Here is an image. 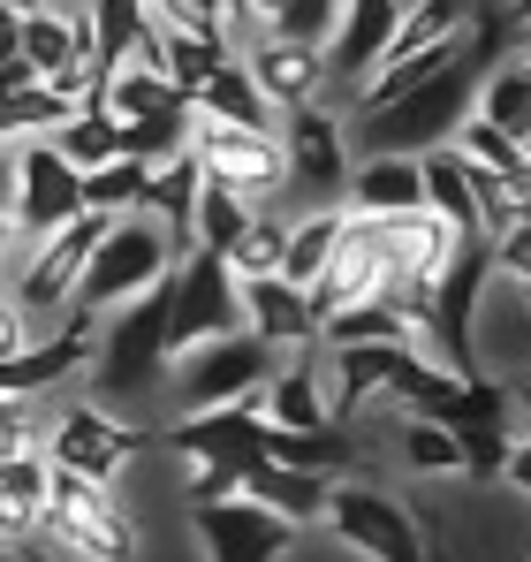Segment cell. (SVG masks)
I'll return each mask as SVG.
<instances>
[{
  "label": "cell",
  "instance_id": "1",
  "mask_svg": "<svg viewBox=\"0 0 531 562\" xmlns=\"http://www.w3.org/2000/svg\"><path fill=\"white\" fill-rule=\"evenodd\" d=\"M168 312H176V274L152 281L137 304L106 312V327H99V358H91V373H84L91 380V403L137 418L152 395H168ZM137 426H152V418H137Z\"/></svg>",
  "mask_w": 531,
  "mask_h": 562
},
{
  "label": "cell",
  "instance_id": "2",
  "mask_svg": "<svg viewBox=\"0 0 531 562\" xmlns=\"http://www.w3.org/2000/svg\"><path fill=\"white\" fill-rule=\"evenodd\" d=\"M471 106H478V61L463 54L433 85L387 99V106H372V114H342V137H350L357 160H418V153H433V145H455V130L471 122Z\"/></svg>",
  "mask_w": 531,
  "mask_h": 562
},
{
  "label": "cell",
  "instance_id": "3",
  "mask_svg": "<svg viewBox=\"0 0 531 562\" xmlns=\"http://www.w3.org/2000/svg\"><path fill=\"white\" fill-rule=\"evenodd\" d=\"M99 236H106V213H77L69 228H54V236L23 244V251L8 259V296L38 319V335H54V327H61V312L77 304Z\"/></svg>",
  "mask_w": 531,
  "mask_h": 562
},
{
  "label": "cell",
  "instance_id": "4",
  "mask_svg": "<svg viewBox=\"0 0 531 562\" xmlns=\"http://www.w3.org/2000/svg\"><path fill=\"white\" fill-rule=\"evenodd\" d=\"M46 548L77 562H137V517L122 509L114 486L77 479V471H54V494H46Z\"/></svg>",
  "mask_w": 531,
  "mask_h": 562
},
{
  "label": "cell",
  "instance_id": "5",
  "mask_svg": "<svg viewBox=\"0 0 531 562\" xmlns=\"http://www.w3.org/2000/svg\"><path fill=\"white\" fill-rule=\"evenodd\" d=\"M168 274H176V251H168L160 221H145V213H122V221H106V236H99V251H91L77 304H84L91 319H106V312L137 304L152 281H168Z\"/></svg>",
  "mask_w": 531,
  "mask_h": 562
},
{
  "label": "cell",
  "instance_id": "6",
  "mask_svg": "<svg viewBox=\"0 0 531 562\" xmlns=\"http://www.w3.org/2000/svg\"><path fill=\"white\" fill-rule=\"evenodd\" d=\"M160 441V426H137V418H122V411H106V403H69L54 426H46V464L54 471H77V479H99V486H114L137 449H152Z\"/></svg>",
  "mask_w": 531,
  "mask_h": 562
},
{
  "label": "cell",
  "instance_id": "7",
  "mask_svg": "<svg viewBox=\"0 0 531 562\" xmlns=\"http://www.w3.org/2000/svg\"><path fill=\"white\" fill-rule=\"evenodd\" d=\"M190 160L205 168V183L236 190L251 205H281V190H289L281 130H236V122H197L190 114Z\"/></svg>",
  "mask_w": 531,
  "mask_h": 562
},
{
  "label": "cell",
  "instance_id": "8",
  "mask_svg": "<svg viewBox=\"0 0 531 562\" xmlns=\"http://www.w3.org/2000/svg\"><path fill=\"white\" fill-rule=\"evenodd\" d=\"M244 335V289L228 274V259L213 251H190L176 259V312H168V366L205 350V342H228Z\"/></svg>",
  "mask_w": 531,
  "mask_h": 562
},
{
  "label": "cell",
  "instance_id": "9",
  "mask_svg": "<svg viewBox=\"0 0 531 562\" xmlns=\"http://www.w3.org/2000/svg\"><path fill=\"white\" fill-rule=\"evenodd\" d=\"M281 366V350L259 342V335H228V342H205L168 366V395H176V418L182 411H213V403H244L259 395L266 380Z\"/></svg>",
  "mask_w": 531,
  "mask_h": 562
},
{
  "label": "cell",
  "instance_id": "10",
  "mask_svg": "<svg viewBox=\"0 0 531 562\" xmlns=\"http://www.w3.org/2000/svg\"><path fill=\"white\" fill-rule=\"evenodd\" d=\"M84 213V176L46 145V137H23L15 145V198H8V228H15V251L69 228Z\"/></svg>",
  "mask_w": 531,
  "mask_h": 562
},
{
  "label": "cell",
  "instance_id": "11",
  "mask_svg": "<svg viewBox=\"0 0 531 562\" xmlns=\"http://www.w3.org/2000/svg\"><path fill=\"white\" fill-rule=\"evenodd\" d=\"M281 153H289V190L304 198V213L312 205H342V190H350V137H342V114H327V106H289L281 114ZM281 190V198H289Z\"/></svg>",
  "mask_w": 531,
  "mask_h": 562
},
{
  "label": "cell",
  "instance_id": "12",
  "mask_svg": "<svg viewBox=\"0 0 531 562\" xmlns=\"http://www.w3.org/2000/svg\"><path fill=\"white\" fill-rule=\"evenodd\" d=\"M319 525H327L342 548H357V555H372V562H433L426 540H418V517H410L395 494H380V486H342V479H335Z\"/></svg>",
  "mask_w": 531,
  "mask_h": 562
},
{
  "label": "cell",
  "instance_id": "13",
  "mask_svg": "<svg viewBox=\"0 0 531 562\" xmlns=\"http://www.w3.org/2000/svg\"><path fill=\"white\" fill-rule=\"evenodd\" d=\"M160 449H176L190 464H259L273 449V418L259 411V395L213 403V411H182V418L160 426Z\"/></svg>",
  "mask_w": 531,
  "mask_h": 562
},
{
  "label": "cell",
  "instance_id": "14",
  "mask_svg": "<svg viewBox=\"0 0 531 562\" xmlns=\"http://www.w3.org/2000/svg\"><path fill=\"white\" fill-rule=\"evenodd\" d=\"M190 525H197L205 562H281L289 548H296V525L273 517V509H259V502H244V494H228V502H197Z\"/></svg>",
  "mask_w": 531,
  "mask_h": 562
},
{
  "label": "cell",
  "instance_id": "15",
  "mask_svg": "<svg viewBox=\"0 0 531 562\" xmlns=\"http://www.w3.org/2000/svg\"><path fill=\"white\" fill-rule=\"evenodd\" d=\"M244 69H251V85L273 99V114L319 106V92H327V46H304V38H273V31H259V38L244 46Z\"/></svg>",
  "mask_w": 531,
  "mask_h": 562
},
{
  "label": "cell",
  "instance_id": "16",
  "mask_svg": "<svg viewBox=\"0 0 531 562\" xmlns=\"http://www.w3.org/2000/svg\"><path fill=\"white\" fill-rule=\"evenodd\" d=\"M463 251V228H448L441 213H387L380 221V259H387V274H418V281H441L448 259Z\"/></svg>",
  "mask_w": 531,
  "mask_h": 562
},
{
  "label": "cell",
  "instance_id": "17",
  "mask_svg": "<svg viewBox=\"0 0 531 562\" xmlns=\"http://www.w3.org/2000/svg\"><path fill=\"white\" fill-rule=\"evenodd\" d=\"M236 289H244V335H259L273 350H312L319 342V319H312L296 281H236Z\"/></svg>",
  "mask_w": 531,
  "mask_h": 562
},
{
  "label": "cell",
  "instance_id": "18",
  "mask_svg": "<svg viewBox=\"0 0 531 562\" xmlns=\"http://www.w3.org/2000/svg\"><path fill=\"white\" fill-rule=\"evenodd\" d=\"M327 494H335V479L327 471H296V464H244V502H259L273 517H289L296 532L304 525H319L327 517Z\"/></svg>",
  "mask_w": 531,
  "mask_h": 562
},
{
  "label": "cell",
  "instance_id": "19",
  "mask_svg": "<svg viewBox=\"0 0 531 562\" xmlns=\"http://www.w3.org/2000/svg\"><path fill=\"white\" fill-rule=\"evenodd\" d=\"M259 411L281 434H319V426H335V418H327V373L312 366V350H296L289 366H273V380L259 387Z\"/></svg>",
  "mask_w": 531,
  "mask_h": 562
},
{
  "label": "cell",
  "instance_id": "20",
  "mask_svg": "<svg viewBox=\"0 0 531 562\" xmlns=\"http://www.w3.org/2000/svg\"><path fill=\"white\" fill-rule=\"evenodd\" d=\"M46 494H54L46 457H0V548H31L46 532Z\"/></svg>",
  "mask_w": 531,
  "mask_h": 562
},
{
  "label": "cell",
  "instance_id": "21",
  "mask_svg": "<svg viewBox=\"0 0 531 562\" xmlns=\"http://www.w3.org/2000/svg\"><path fill=\"white\" fill-rule=\"evenodd\" d=\"M197 190H205V168H197L190 153H176V160H160V168H152V183H145V198H137V213H145V221H160V236H168V251H176V259L197 251V244H190Z\"/></svg>",
  "mask_w": 531,
  "mask_h": 562
},
{
  "label": "cell",
  "instance_id": "22",
  "mask_svg": "<svg viewBox=\"0 0 531 562\" xmlns=\"http://www.w3.org/2000/svg\"><path fill=\"white\" fill-rule=\"evenodd\" d=\"M190 114H197V122H236V130H281V114H273V99L251 85L244 54H236L228 69H213V77L190 92Z\"/></svg>",
  "mask_w": 531,
  "mask_h": 562
},
{
  "label": "cell",
  "instance_id": "23",
  "mask_svg": "<svg viewBox=\"0 0 531 562\" xmlns=\"http://www.w3.org/2000/svg\"><path fill=\"white\" fill-rule=\"evenodd\" d=\"M342 205H350V213H372V221H387V213H418V205H426L418 160H357Z\"/></svg>",
  "mask_w": 531,
  "mask_h": 562
},
{
  "label": "cell",
  "instance_id": "24",
  "mask_svg": "<svg viewBox=\"0 0 531 562\" xmlns=\"http://www.w3.org/2000/svg\"><path fill=\"white\" fill-rule=\"evenodd\" d=\"M342 221H350V205H312V213H289V251H281V281L312 289V281L327 274V259H335V244H342Z\"/></svg>",
  "mask_w": 531,
  "mask_h": 562
},
{
  "label": "cell",
  "instance_id": "25",
  "mask_svg": "<svg viewBox=\"0 0 531 562\" xmlns=\"http://www.w3.org/2000/svg\"><path fill=\"white\" fill-rule=\"evenodd\" d=\"M99 106H106L114 122H160V114H190V92H176L168 77H152V69H137V61H122V69H106Z\"/></svg>",
  "mask_w": 531,
  "mask_h": 562
},
{
  "label": "cell",
  "instance_id": "26",
  "mask_svg": "<svg viewBox=\"0 0 531 562\" xmlns=\"http://www.w3.org/2000/svg\"><path fill=\"white\" fill-rule=\"evenodd\" d=\"M418 183H426V213H441L448 228L478 236V190H471V168L455 160V145L418 153Z\"/></svg>",
  "mask_w": 531,
  "mask_h": 562
},
{
  "label": "cell",
  "instance_id": "27",
  "mask_svg": "<svg viewBox=\"0 0 531 562\" xmlns=\"http://www.w3.org/2000/svg\"><path fill=\"white\" fill-rule=\"evenodd\" d=\"M478 122H494V130H509L517 145L531 137V77L517 61H494V69H478V106H471Z\"/></svg>",
  "mask_w": 531,
  "mask_h": 562
},
{
  "label": "cell",
  "instance_id": "28",
  "mask_svg": "<svg viewBox=\"0 0 531 562\" xmlns=\"http://www.w3.org/2000/svg\"><path fill=\"white\" fill-rule=\"evenodd\" d=\"M77 176H91V168H106V160H122V122L106 114V106H84V114H69L54 137H46Z\"/></svg>",
  "mask_w": 531,
  "mask_h": 562
},
{
  "label": "cell",
  "instance_id": "29",
  "mask_svg": "<svg viewBox=\"0 0 531 562\" xmlns=\"http://www.w3.org/2000/svg\"><path fill=\"white\" fill-rule=\"evenodd\" d=\"M395 457H403V471H418V479H448V471H463L455 434H448L441 418H418V411L395 418Z\"/></svg>",
  "mask_w": 531,
  "mask_h": 562
},
{
  "label": "cell",
  "instance_id": "30",
  "mask_svg": "<svg viewBox=\"0 0 531 562\" xmlns=\"http://www.w3.org/2000/svg\"><path fill=\"white\" fill-rule=\"evenodd\" d=\"M281 251H289V213H281V205H259L251 228H244L236 251H228V274L236 281H281Z\"/></svg>",
  "mask_w": 531,
  "mask_h": 562
},
{
  "label": "cell",
  "instance_id": "31",
  "mask_svg": "<svg viewBox=\"0 0 531 562\" xmlns=\"http://www.w3.org/2000/svg\"><path fill=\"white\" fill-rule=\"evenodd\" d=\"M251 213H259L251 198L205 183V190H197V213H190V244H197V251H213V259H228V251H236V236L251 228Z\"/></svg>",
  "mask_w": 531,
  "mask_h": 562
},
{
  "label": "cell",
  "instance_id": "32",
  "mask_svg": "<svg viewBox=\"0 0 531 562\" xmlns=\"http://www.w3.org/2000/svg\"><path fill=\"white\" fill-rule=\"evenodd\" d=\"M15 54H23V61L38 69V85H46V77L77 54V15H69V8H31V15L15 23Z\"/></svg>",
  "mask_w": 531,
  "mask_h": 562
},
{
  "label": "cell",
  "instance_id": "33",
  "mask_svg": "<svg viewBox=\"0 0 531 562\" xmlns=\"http://www.w3.org/2000/svg\"><path fill=\"white\" fill-rule=\"evenodd\" d=\"M350 342H410V327L380 296H364V304H342L335 319H319V350H350Z\"/></svg>",
  "mask_w": 531,
  "mask_h": 562
},
{
  "label": "cell",
  "instance_id": "34",
  "mask_svg": "<svg viewBox=\"0 0 531 562\" xmlns=\"http://www.w3.org/2000/svg\"><path fill=\"white\" fill-rule=\"evenodd\" d=\"M61 122H69V106L46 92V85H31V92H0V153L23 145V137H54Z\"/></svg>",
  "mask_w": 531,
  "mask_h": 562
},
{
  "label": "cell",
  "instance_id": "35",
  "mask_svg": "<svg viewBox=\"0 0 531 562\" xmlns=\"http://www.w3.org/2000/svg\"><path fill=\"white\" fill-rule=\"evenodd\" d=\"M145 183H152V168H137V160H106V168H91V176H84V213L122 221V213H137Z\"/></svg>",
  "mask_w": 531,
  "mask_h": 562
},
{
  "label": "cell",
  "instance_id": "36",
  "mask_svg": "<svg viewBox=\"0 0 531 562\" xmlns=\"http://www.w3.org/2000/svg\"><path fill=\"white\" fill-rule=\"evenodd\" d=\"M84 8H91V31H99V69H122L152 8L145 0H84Z\"/></svg>",
  "mask_w": 531,
  "mask_h": 562
},
{
  "label": "cell",
  "instance_id": "37",
  "mask_svg": "<svg viewBox=\"0 0 531 562\" xmlns=\"http://www.w3.org/2000/svg\"><path fill=\"white\" fill-rule=\"evenodd\" d=\"M236 61V46L228 38H190V31H168V85L176 92H197L213 69H228Z\"/></svg>",
  "mask_w": 531,
  "mask_h": 562
},
{
  "label": "cell",
  "instance_id": "38",
  "mask_svg": "<svg viewBox=\"0 0 531 562\" xmlns=\"http://www.w3.org/2000/svg\"><path fill=\"white\" fill-rule=\"evenodd\" d=\"M176 153H190V114L122 122V160H137V168H160V160H176Z\"/></svg>",
  "mask_w": 531,
  "mask_h": 562
},
{
  "label": "cell",
  "instance_id": "39",
  "mask_svg": "<svg viewBox=\"0 0 531 562\" xmlns=\"http://www.w3.org/2000/svg\"><path fill=\"white\" fill-rule=\"evenodd\" d=\"M455 160H471V168H494V176H509V168H517L524 153H517V137H509V130H494V122H478V114H471V122L455 130Z\"/></svg>",
  "mask_w": 531,
  "mask_h": 562
},
{
  "label": "cell",
  "instance_id": "40",
  "mask_svg": "<svg viewBox=\"0 0 531 562\" xmlns=\"http://www.w3.org/2000/svg\"><path fill=\"white\" fill-rule=\"evenodd\" d=\"M335 23H342V0H289L266 31L273 38H304V46H327L335 38Z\"/></svg>",
  "mask_w": 531,
  "mask_h": 562
},
{
  "label": "cell",
  "instance_id": "41",
  "mask_svg": "<svg viewBox=\"0 0 531 562\" xmlns=\"http://www.w3.org/2000/svg\"><path fill=\"white\" fill-rule=\"evenodd\" d=\"M455 449H463V479L494 486L501 464H509V426H463V434H455Z\"/></svg>",
  "mask_w": 531,
  "mask_h": 562
},
{
  "label": "cell",
  "instance_id": "42",
  "mask_svg": "<svg viewBox=\"0 0 531 562\" xmlns=\"http://www.w3.org/2000/svg\"><path fill=\"white\" fill-rule=\"evenodd\" d=\"M228 494H244V464H190V509L228 502Z\"/></svg>",
  "mask_w": 531,
  "mask_h": 562
},
{
  "label": "cell",
  "instance_id": "43",
  "mask_svg": "<svg viewBox=\"0 0 531 562\" xmlns=\"http://www.w3.org/2000/svg\"><path fill=\"white\" fill-rule=\"evenodd\" d=\"M31 342H38V319H31L15 296H0V366H8V358H23Z\"/></svg>",
  "mask_w": 531,
  "mask_h": 562
},
{
  "label": "cell",
  "instance_id": "44",
  "mask_svg": "<svg viewBox=\"0 0 531 562\" xmlns=\"http://www.w3.org/2000/svg\"><path fill=\"white\" fill-rule=\"evenodd\" d=\"M501 486H517L531 502V434H509V464H501Z\"/></svg>",
  "mask_w": 531,
  "mask_h": 562
},
{
  "label": "cell",
  "instance_id": "45",
  "mask_svg": "<svg viewBox=\"0 0 531 562\" xmlns=\"http://www.w3.org/2000/svg\"><path fill=\"white\" fill-rule=\"evenodd\" d=\"M31 85H38V69H31L23 54H15V61H0V92H31Z\"/></svg>",
  "mask_w": 531,
  "mask_h": 562
},
{
  "label": "cell",
  "instance_id": "46",
  "mask_svg": "<svg viewBox=\"0 0 531 562\" xmlns=\"http://www.w3.org/2000/svg\"><path fill=\"white\" fill-rule=\"evenodd\" d=\"M15 23H23V15H15V8H0V61H15Z\"/></svg>",
  "mask_w": 531,
  "mask_h": 562
},
{
  "label": "cell",
  "instance_id": "47",
  "mask_svg": "<svg viewBox=\"0 0 531 562\" xmlns=\"http://www.w3.org/2000/svg\"><path fill=\"white\" fill-rule=\"evenodd\" d=\"M281 8H289V0H244V15H251L259 31H266V23H273V15H281Z\"/></svg>",
  "mask_w": 531,
  "mask_h": 562
},
{
  "label": "cell",
  "instance_id": "48",
  "mask_svg": "<svg viewBox=\"0 0 531 562\" xmlns=\"http://www.w3.org/2000/svg\"><path fill=\"white\" fill-rule=\"evenodd\" d=\"M31 562H77V555H61V548H46V540H31Z\"/></svg>",
  "mask_w": 531,
  "mask_h": 562
},
{
  "label": "cell",
  "instance_id": "49",
  "mask_svg": "<svg viewBox=\"0 0 531 562\" xmlns=\"http://www.w3.org/2000/svg\"><path fill=\"white\" fill-rule=\"evenodd\" d=\"M0 8H15V15H31V8H46V0H0Z\"/></svg>",
  "mask_w": 531,
  "mask_h": 562
},
{
  "label": "cell",
  "instance_id": "50",
  "mask_svg": "<svg viewBox=\"0 0 531 562\" xmlns=\"http://www.w3.org/2000/svg\"><path fill=\"white\" fill-rule=\"evenodd\" d=\"M0 562H31V548H0Z\"/></svg>",
  "mask_w": 531,
  "mask_h": 562
},
{
  "label": "cell",
  "instance_id": "51",
  "mask_svg": "<svg viewBox=\"0 0 531 562\" xmlns=\"http://www.w3.org/2000/svg\"><path fill=\"white\" fill-rule=\"evenodd\" d=\"M517 69H524V77H531V46H524V54H517Z\"/></svg>",
  "mask_w": 531,
  "mask_h": 562
},
{
  "label": "cell",
  "instance_id": "52",
  "mask_svg": "<svg viewBox=\"0 0 531 562\" xmlns=\"http://www.w3.org/2000/svg\"><path fill=\"white\" fill-rule=\"evenodd\" d=\"M524 562H531V540H524Z\"/></svg>",
  "mask_w": 531,
  "mask_h": 562
},
{
  "label": "cell",
  "instance_id": "53",
  "mask_svg": "<svg viewBox=\"0 0 531 562\" xmlns=\"http://www.w3.org/2000/svg\"><path fill=\"white\" fill-rule=\"evenodd\" d=\"M524 46H531V38H524Z\"/></svg>",
  "mask_w": 531,
  "mask_h": 562
}]
</instances>
